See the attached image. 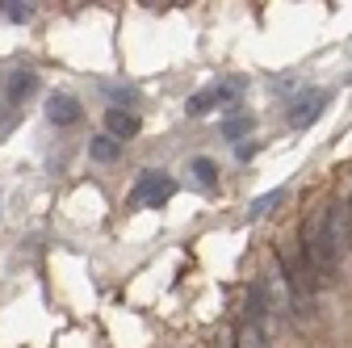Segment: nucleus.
Returning <instances> with one entry per match:
<instances>
[{"mask_svg": "<svg viewBox=\"0 0 352 348\" xmlns=\"http://www.w3.org/2000/svg\"><path fill=\"white\" fill-rule=\"evenodd\" d=\"M352 243V210L348 206H327V223H323V248H327V260L340 265L344 252Z\"/></svg>", "mask_w": 352, "mask_h": 348, "instance_id": "obj_1", "label": "nucleus"}, {"mask_svg": "<svg viewBox=\"0 0 352 348\" xmlns=\"http://www.w3.org/2000/svg\"><path fill=\"white\" fill-rule=\"evenodd\" d=\"M172 193H176V181L168 172H139V185L130 193V202L135 206H164Z\"/></svg>", "mask_w": 352, "mask_h": 348, "instance_id": "obj_2", "label": "nucleus"}, {"mask_svg": "<svg viewBox=\"0 0 352 348\" xmlns=\"http://www.w3.org/2000/svg\"><path fill=\"white\" fill-rule=\"evenodd\" d=\"M243 93V80H227V84H210V89H201V93H193L189 97V113L193 118H201V113H210L214 105H227V101H235Z\"/></svg>", "mask_w": 352, "mask_h": 348, "instance_id": "obj_3", "label": "nucleus"}, {"mask_svg": "<svg viewBox=\"0 0 352 348\" xmlns=\"http://www.w3.org/2000/svg\"><path fill=\"white\" fill-rule=\"evenodd\" d=\"M323 105H327V93H323V89H306V93L289 105V113H285V118H289V126H294V130H306V126H311V122L323 113Z\"/></svg>", "mask_w": 352, "mask_h": 348, "instance_id": "obj_4", "label": "nucleus"}, {"mask_svg": "<svg viewBox=\"0 0 352 348\" xmlns=\"http://www.w3.org/2000/svg\"><path fill=\"white\" fill-rule=\"evenodd\" d=\"M47 118H51L55 126H76V122H80V101L67 97V93H55V97L47 101Z\"/></svg>", "mask_w": 352, "mask_h": 348, "instance_id": "obj_5", "label": "nucleus"}, {"mask_svg": "<svg viewBox=\"0 0 352 348\" xmlns=\"http://www.w3.org/2000/svg\"><path fill=\"white\" fill-rule=\"evenodd\" d=\"M105 126H109V139H135V135H139V113H130V109H109V113H105Z\"/></svg>", "mask_w": 352, "mask_h": 348, "instance_id": "obj_6", "label": "nucleus"}, {"mask_svg": "<svg viewBox=\"0 0 352 348\" xmlns=\"http://www.w3.org/2000/svg\"><path fill=\"white\" fill-rule=\"evenodd\" d=\"M34 89H38V76H34V72H13V76H9V101H13V105H21Z\"/></svg>", "mask_w": 352, "mask_h": 348, "instance_id": "obj_7", "label": "nucleus"}, {"mask_svg": "<svg viewBox=\"0 0 352 348\" xmlns=\"http://www.w3.org/2000/svg\"><path fill=\"white\" fill-rule=\"evenodd\" d=\"M88 151H93V160H101V164H113V160L122 155V143L109 139V135H97L93 143H88Z\"/></svg>", "mask_w": 352, "mask_h": 348, "instance_id": "obj_8", "label": "nucleus"}, {"mask_svg": "<svg viewBox=\"0 0 352 348\" xmlns=\"http://www.w3.org/2000/svg\"><path fill=\"white\" fill-rule=\"evenodd\" d=\"M235 348H269V340H264V327L243 323V327L235 331Z\"/></svg>", "mask_w": 352, "mask_h": 348, "instance_id": "obj_9", "label": "nucleus"}, {"mask_svg": "<svg viewBox=\"0 0 352 348\" xmlns=\"http://www.w3.org/2000/svg\"><path fill=\"white\" fill-rule=\"evenodd\" d=\"M281 197H285V189H269V193H260V197H252L248 214H252V219H264V214H269V210H273Z\"/></svg>", "mask_w": 352, "mask_h": 348, "instance_id": "obj_10", "label": "nucleus"}, {"mask_svg": "<svg viewBox=\"0 0 352 348\" xmlns=\"http://www.w3.org/2000/svg\"><path fill=\"white\" fill-rule=\"evenodd\" d=\"M0 13H5L9 21H17V25L34 21V5H30V0H5V5H0Z\"/></svg>", "mask_w": 352, "mask_h": 348, "instance_id": "obj_11", "label": "nucleus"}, {"mask_svg": "<svg viewBox=\"0 0 352 348\" xmlns=\"http://www.w3.org/2000/svg\"><path fill=\"white\" fill-rule=\"evenodd\" d=\"M193 177H197L201 185H214V181H218V164H214V160H206V155H201V160H193Z\"/></svg>", "mask_w": 352, "mask_h": 348, "instance_id": "obj_12", "label": "nucleus"}, {"mask_svg": "<svg viewBox=\"0 0 352 348\" xmlns=\"http://www.w3.org/2000/svg\"><path fill=\"white\" fill-rule=\"evenodd\" d=\"M248 130H252V118H248V113H239V118L223 122V135H227V139H243Z\"/></svg>", "mask_w": 352, "mask_h": 348, "instance_id": "obj_13", "label": "nucleus"}, {"mask_svg": "<svg viewBox=\"0 0 352 348\" xmlns=\"http://www.w3.org/2000/svg\"><path fill=\"white\" fill-rule=\"evenodd\" d=\"M214 348H235V340H218V344H214Z\"/></svg>", "mask_w": 352, "mask_h": 348, "instance_id": "obj_14", "label": "nucleus"}, {"mask_svg": "<svg viewBox=\"0 0 352 348\" xmlns=\"http://www.w3.org/2000/svg\"><path fill=\"white\" fill-rule=\"evenodd\" d=\"M348 210H352V206H348Z\"/></svg>", "mask_w": 352, "mask_h": 348, "instance_id": "obj_15", "label": "nucleus"}]
</instances>
